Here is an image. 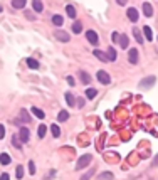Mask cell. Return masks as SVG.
<instances>
[{"instance_id": "7a4b0ae2", "label": "cell", "mask_w": 158, "mask_h": 180, "mask_svg": "<svg viewBox=\"0 0 158 180\" xmlns=\"http://www.w3.org/2000/svg\"><path fill=\"white\" fill-rule=\"evenodd\" d=\"M96 77H98V81L101 82V84H109V82H111V77H109V74H108L106 71H98Z\"/></svg>"}, {"instance_id": "277c9868", "label": "cell", "mask_w": 158, "mask_h": 180, "mask_svg": "<svg viewBox=\"0 0 158 180\" xmlns=\"http://www.w3.org/2000/svg\"><path fill=\"white\" fill-rule=\"evenodd\" d=\"M86 39H88L89 44H93V46H98V42H99V37L94 30H88V32H86Z\"/></svg>"}, {"instance_id": "ffe728a7", "label": "cell", "mask_w": 158, "mask_h": 180, "mask_svg": "<svg viewBox=\"0 0 158 180\" xmlns=\"http://www.w3.org/2000/svg\"><path fill=\"white\" fill-rule=\"evenodd\" d=\"M57 120H59V121H67V120H69V113L66 111V110L59 111V116H57Z\"/></svg>"}, {"instance_id": "44dd1931", "label": "cell", "mask_w": 158, "mask_h": 180, "mask_svg": "<svg viewBox=\"0 0 158 180\" xmlns=\"http://www.w3.org/2000/svg\"><path fill=\"white\" fill-rule=\"evenodd\" d=\"M98 180H113V173L111 172H104V173L98 175Z\"/></svg>"}, {"instance_id": "8d00e7d4", "label": "cell", "mask_w": 158, "mask_h": 180, "mask_svg": "<svg viewBox=\"0 0 158 180\" xmlns=\"http://www.w3.org/2000/svg\"><path fill=\"white\" fill-rule=\"evenodd\" d=\"M0 180H10L9 173H2V175H0Z\"/></svg>"}, {"instance_id": "f546056e", "label": "cell", "mask_w": 158, "mask_h": 180, "mask_svg": "<svg viewBox=\"0 0 158 180\" xmlns=\"http://www.w3.org/2000/svg\"><path fill=\"white\" fill-rule=\"evenodd\" d=\"M46 131H47L46 124H40V126H39V130H37V133H39V138H44V136H46Z\"/></svg>"}, {"instance_id": "ba28073f", "label": "cell", "mask_w": 158, "mask_h": 180, "mask_svg": "<svg viewBox=\"0 0 158 180\" xmlns=\"http://www.w3.org/2000/svg\"><path fill=\"white\" fill-rule=\"evenodd\" d=\"M128 59H130L131 64H136V62H138V51H136V49H130Z\"/></svg>"}, {"instance_id": "30bf717a", "label": "cell", "mask_w": 158, "mask_h": 180, "mask_svg": "<svg viewBox=\"0 0 158 180\" xmlns=\"http://www.w3.org/2000/svg\"><path fill=\"white\" fill-rule=\"evenodd\" d=\"M30 111H32V115H34V116H37L39 120H44V118H46L44 111H42V110H39V108H34V106H32V108H30Z\"/></svg>"}, {"instance_id": "2e32d148", "label": "cell", "mask_w": 158, "mask_h": 180, "mask_svg": "<svg viewBox=\"0 0 158 180\" xmlns=\"http://www.w3.org/2000/svg\"><path fill=\"white\" fill-rule=\"evenodd\" d=\"M133 35H135V39H136V42H143V35H141V32H140V29L138 27H133Z\"/></svg>"}, {"instance_id": "60d3db41", "label": "cell", "mask_w": 158, "mask_h": 180, "mask_svg": "<svg viewBox=\"0 0 158 180\" xmlns=\"http://www.w3.org/2000/svg\"><path fill=\"white\" fill-rule=\"evenodd\" d=\"M0 12H2V7H0Z\"/></svg>"}, {"instance_id": "52a82bcc", "label": "cell", "mask_w": 158, "mask_h": 180, "mask_svg": "<svg viewBox=\"0 0 158 180\" xmlns=\"http://www.w3.org/2000/svg\"><path fill=\"white\" fill-rule=\"evenodd\" d=\"M56 37L59 39L61 42H69V39H71V37H69V34H67V32H64V30H57Z\"/></svg>"}, {"instance_id": "7c38bea8", "label": "cell", "mask_w": 158, "mask_h": 180, "mask_svg": "<svg viewBox=\"0 0 158 180\" xmlns=\"http://www.w3.org/2000/svg\"><path fill=\"white\" fill-rule=\"evenodd\" d=\"M128 19L131 22H136L138 20V10L136 9H128Z\"/></svg>"}, {"instance_id": "6da1fadb", "label": "cell", "mask_w": 158, "mask_h": 180, "mask_svg": "<svg viewBox=\"0 0 158 180\" xmlns=\"http://www.w3.org/2000/svg\"><path fill=\"white\" fill-rule=\"evenodd\" d=\"M91 160H93V157H91L89 153H88V155H82L81 158H79V162L76 163V170H81V168H84L86 165H89Z\"/></svg>"}, {"instance_id": "4dcf8cb0", "label": "cell", "mask_w": 158, "mask_h": 180, "mask_svg": "<svg viewBox=\"0 0 158 180\" xmlns=\"http://www.w3.org/2000/svg\"><path fill=\"white\" fill-rule=\"evenodd\" d=\"M20 120H22V121H30V116L27 115L25 110H20Z\"/></svg>"}, {"instance_id": "603a6c76", "label": "cell", "mask_w": 158, "mask_h": 180, "mask_svg": "<svg viewBox=\"0 0 158 180\" xmlns=\"http://www.w3.org/2000/svg\"><path fill=\"white\" fill-rule=\"evenodd\" d=\"M66 12H67V15H69L71 19L76 17V9H74L73 5H67V7H66Z\"/></svg>"}, {"instance_id": "8992f818", "label": "cell", "mask_w": 158, "mask_h": 180, "mask_svg": "<svg viewBox=\"0 0 158 180\" xmlns=\"http://www.w3.org/2000/svg\"><path fill=\"white\" fill-rule=\"evenodd\" d=\"M118 44H120V47L126 49V47H128V44H130V39H128V35H126V34H121L120 37H118Z\"/></svg>"}, {"instance_id": "5bb4252c", "label": "cell", "mask_w": 158, "mask_h": 180, "mask_svg": "<svg viewBox=\"0 0 158 180\" xmlns=\"http://www.w3.org/2000/svg\"><path fill=\"white\" fill-rule=\"evenodd\" d=\"M27 66H29L30 69H34V71L40 68V64H39V62H37L35 59H32V57H29V59H27Z\"/></svg>"}, {"instance_id": "74e56055", "label": "cell", "mask_w": 158, "mask_h": 180, "mask_svg": "<svg viewBox=\"0 0 158 180\" xmlns=\"http://www.w3.org/2000/svg\"><path fill=\"white\" fill-rule=\"evenodd\" d=\"M67 82H69L71 86H74V82H76V81H74V77H73V76H67Z\"/></svg>"}, {"instance_id": "8fae6325", "label": "cell", "mask_w": 158, "mask_h": 180, "mask_svg": "<svg viewBox=\"0 0 158 180\" xmlns=\"http://www.w3.org/2000/svg\"><path fill=\"white\" fill-rule=\"evenodd\" d=\"M143 34H145L146 40H153V32H151V27H150V26L143 27Z\"/></svg>"}, {"instance_id": "e0dca14e", "label": "cell", "mask_w": 158, "mask_h": 180, "mask_svg": "<svg viewBox=\"0 0 158 180\" xmlns=\"http://www.w3.org/2000/svg\"><path fill=\"white\" fill-rule=\"evenodd\" d=\"M93 54H94V57H98V59H99V61H103V62H106V61H108V57L104 56V52H101L99 49H96V51H94Z\"/></svg>"}, {"instance_id": "ab89813d", "label": "cell", "mask_w": 158, "mask_h": 180, "mask_svg": "<svg viewBox=\"0 0 158 180\" xmlns=\"http://www.w3.org/2000/svg\"><path fill=\"white\" fill-rule=\"evenodd\" d=\"M153 167H158V155L153 158Z\"/></svg>"}, {"instance_id": "d4e9b609", "label": "cell", "mask_w": 158, "mask_h": 180, "mask_svg": "<svg viewBox=\"0 0 158 180\" xmlns=\"http://www.w3.org/2000/svg\"><path fill=\"white\" fill-rule=\"evenodd\" d=\"M108 61H116V51H115V49H113V47H109V49H108Z\"/></svg>"}, {"instance_id": "83f0119b", "label": "cell", "mask_w": 158, "mask_h": 180, "mask_svg": "<svg viewBox=\"0 0 158 180\" xmlns=\"http://www.w3.org/2000/svg\"><path fill=\"white\" fill-rule=\"evenodd\" d=\"M51 133H52V136L59 138V135H61V130H59V126H57V124H52V126H51Z\"/></svg>"}, {"instance_id": "7402d4cb", "label": "cell", "mask_w": 158, "mask_h": 180, "mask_svg": "<svg viewBox=\"0 0 158 180\" xmlns=\"http://www.w3.org/2000/svg\"><path fill=\"white\" fill-rule=\"evenodd\" d=\"M81 30H82V24L81 22H74L73 24V32L74 34H81Z\"/></svg>"}, {"instance_id": "d590c367", "label": "cell", "mask_w": 158, "mask_h": 180, "mask_svg": "<svg viewBox=\"0 0 158 180\" xmlns=\"http://www.w3.org/2000/svg\"><path fill=\"white\" fill-rule=\"evenodd\" d=\"M118 37H120V34H118V32H113V35H111L113 42H118Z\"/></svg>"}, {"instance_id": "cb8c5ba5", "label": "cell", "mask_w": 158, "mask_h": 180, "mask_svg": "<svg viewBox=\"0 0 158 180\" xmlns=\"http://www.w3.org/2000/svg\"><path fill=\"white\" fill-rule=\"evenodd\" d=\"M62 22H64V19L61 17V15H54V17H52V24H54V26H62Z\"/></svg>"}, {"instance_id": "9a60e30c", "label": "cell", "mask_w": 158, "mask_h": 180, "mask_svg": "<svg viewBox=\"0 0 158 180\" xmlns=\"http://www.w3.org/2000/svg\"><path fill=\"white\" fill-rule=\"evenodd\" d=\"M10 162H12V158H10L9 153H2V155H0V163H2V165H9Z\"/></svg>"}, {"instance_id": "5b68a950", "label": "cell", "mask_w": 158, "mask_h": 180, "mask_svg": "<svg viewBox=\"0 0 158 180\" xmlns=\"http://www.w3.org/2000/svg\"><path fill=\"white\" fill-rule=\"evenodd\" d=\"M29 135H30V131L25 128V126H24V128H20V131H19V138H20V142H22V143H27V142H29V138H30Z\"/></svg>"}, {"instance_id": "9c48e42d", "label": "cell", "mask_w": 158, "mask_h": 180, "mask_svg": "<svg viewBox=\"0 0 158 180\" xmlns=\"http://www.w3.org/2000/svg\"><path fill=\"white\" fill-rule=\"evenodd\" d=\"M143 14H145L146 17H151L153 15V7H151V4H148V2L143 4Z\"/></svg>"}, {"instance_id": "836d02e7", "label": "cell", "mask_w": 158, "mask_h": 180, "mask_svg": "<svg viewBox=\"0 0 158 180\" xmlns=\"http://www.w3.org/2000/svg\"><path fill=\"white\" fill-rule=\"evenodd\" d=\"M4 136H5V126L4 124H0V140H2Z\"/></svg>"}, {"instance_id": "4316f807", "label": "cell", "mask_w": 158, "mask_h": 180, "mask_svg": "<svg viewBox=\"0 0 158 180\" xmlns=\"http://www.w3.org/2000/svg\"><path fill=\"white\" fill-rule=\"evenodd\" d=\"M66 101H67L69 106H74V104H76V99H74V96L71 94V93H66Z\"/></svg>"}, {"instance_id": "f1b7e54d", "label": "cell", "mask_w": 158, "mask_h": 180, "mask_svg": "<svg viewBox=\"0 0 158 180\" xmlns=\"http://www.w3.org/2000/svg\"><path fill=\"white\" fill-rule=\"evenodd\" d=\"M15 177H17L19 180H20L22 177H24V167H22V165H19V167L15 168Z\"/></svg>"}, {"instance_id": "484cf974", "label": "cell", "mask_w": 158, "mask_h": 180, "mask_svg": "<svg viewBox=\"0 0 158 180\" xmlns=\"http://www.w3.org/2000/svg\"><path fill=\"white\" fill-rule=\"evenodd\" d=\"M96 94H98V91L93 89V88L86 91V98H88V99H94V98H96Z\"/></svg>"}, {"instance_id": "1f68e13d", "label": "cell", "mask_w": 158, "mask_h": 180, "mask_svg": "<svg viewBox=\"0 0 158 180\" xmlns=\"http://www.w3.org/2000/svg\"><path fill=\"white\" fill-rule=\"evenodd\" d=\"M29 173H30V175H34V173H35V163L32 162V160L29 162Z\"/></svg>"}, {"instance_id": "e575fe53", "label": "cell", "mask_w": 158, "mask_h": 180, "mask_svg": "<svg viewBox=\"0 0 158 180\" xmlns=\"http://www.w3.org/2000/svg\"><path fill=\"white\" fill-rule=\"evenodd\" d=\"M12 142H13V145H15V146H19V148H20V140H19L17 136H13V138H12Z\"/></svg>"}, {"instance_id": "4fadbf2b", "label": "cell", "mask_w": 158, "mask_h": 180, "mask_svg": "<svg viewBox=\"0 0 158 180\" xmlns=\"http://www.w3.org/2000/svg\"><path fill=\"white\" fill-rule=\"evenodd\" d=\"M79 77H81V81L84 82V84H89L91 82V76L88 73H84V71H79Z\"/></svg>"}, {"instance_id": "d6986e66", "label": "cell", "mask_w": 158, "mask_h": 180, "mask_svg": "<svg viewBox=\"0 0 158 180\" xmlns=\"http://www.w3.org/2000/svg\"><path fill=\"white\" fill-rule=\"evenodd\" d=\"M12 7L13 9H24V7H25V0H13Z\"/></svg>"}, {"instance_id": "d6a6232c", "label": "cell", "mask_w": 158, "mask_h": 180, "mask_svg": "<svg viewBox=\"0 0 158 180\" xmlns=\"http://www.w3.org/2000/svg\"><path fill=\"white\" fill-rule=\"evenodd\" d=\"M93 173H94V168H91V170L88 172V173H86V175H82V177H81V180H89V178H91V175H93Z\"/></svg>"}, {"instance_id": "f35d334b", "label": "cell", "mask_w": 158, "mask_h": 180, "mask_svg": "<svg viewBox=\"0 0 158 180\" xmlns=\"http://www.w3.org/2000/svg\"><path fill=\"white\" fill-rule=\"evenodd\" d=\"M77 106H79V108H82V106H84V99H82V98H79V99H77Z\"/></svg>"}, {"instance_id": "3957f363", "label": "cell", "mask_w": 158, "mask_h": 180, "mask_svg": "<svg viewBox=\"0 0 158 180\" xmlns=\"http://www.w3.org/2000/svg\"><path fill=\"white\" fill-rule=\"evenodd\" d=\"M155 76H148V77H145L143 81H140V88L141 89H148V88H151V86L155 84Z\"/></svg>"}, {"instance_id": "ac0fdd59", "label": "cell", "mask_w": 158, "mask_h": 180, "mask_svg": "<svg viewBox=\"0 0 158 180\" xmlns=\"http://www.w3.org/2000/svg\"><path fill=\"white\" fill-rule=\"evenodd\" d=\"M32 7H34L35 12H42V9H44V5H42L40 0H34V2H32Z\"/></svg>"}]
</instances>
